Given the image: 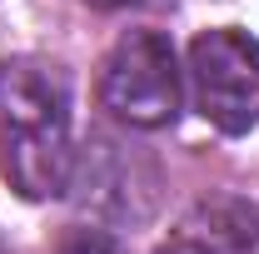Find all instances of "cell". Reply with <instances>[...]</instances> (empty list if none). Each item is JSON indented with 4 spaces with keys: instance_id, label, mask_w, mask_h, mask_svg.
Here are the masks:
<instances>
[{
    "instance_id": "6da1fadb",
    "label": "cell",
    "mask_w": 259,
    "mask_h": 254,
    "mask_svg": "<svg viewBox=\"0 0 259 254\" xmlns=\"http://www.w3.org/2000/svg\"><path fill=\"white\" fill-rule=\"evenodd\" d=\"M0 170L20 199L70 190V80L50 60H0Z\"/></svg>"
},
{
    "instance_id": "7a4b0ae2",
    "label": "cell",
    "mask_w": 259,
    "mask_h": 254,
    "mask_svg": "<svg viewBox=\"0 0 259 254\" xmlns=\"http://www.w3.org/2000/svg\"><path fill=\"white\" fill-rule=\"evenodd\" d=\"M100 100L115 120L160 130L180 115V65L160 30H130L115 40L100 70Z\"/></svg>"
},
{
    "instance_id": "3957f363",
    "label": "cell",
    "mask_w": 259,
    "mask_h": 254,
    "mask_svg": "<svg viewBox=\"0 0 259 254\" xmlns=\"http://www.w3.org/2000/svg\"><path fill=\"white\" fill-rule=\"evenodd\" d=\"M190 80L204 120L225 135L259 125V40L234 25L204 30L190 45Z\"/></svg>"
},
{
    "instance_id": "277c9868",
    "label": "cell",
    "mask_w": 259,
    "mask_h": 254,
    "mask_svg": "<svg viewBox=\"0 0 259 254\" xmlns=\"http://www.w3.org/2000/svg\"><path fill=\"white\" fill-rule=\"evenodd\" d=\"M60 254H125V249H120L110 234H100V229H75L60 244Z\"/></svg>"
},
{
    "instance_id": "5b68a950",
    "label": "cell",
    "mask_w": 259,
    "mask_h": 254,
    "mask_svg": "<svg viewBox=\"0 0 259 254\" xmlns=\"http://www.w3.org/2000/svg\"><path fill=\"white\" fill-rule=\"evenodd\" d=\"M160 254H214L209 244H194V239H175V244H164Z\"/></svg>"
},
{
    "instance_id": "8992f818",
    "label": "cell",
    "mask_w": 259,
    "mask_h": 254,
    "mask_svg": "<svg viewBox=\"0 0 259 254\" xmlns=\"http://www.w3.org/2000/svg\"><path fill=\"white\" fill-rule=\"evenodd\" d=\"M95 5H125V0H95Z\"/></svg>"
},
{
    "instance_id": "52a82bcc",
    "label": "cell",
    "mask_w": 259,
    "mask_h": 254,
    "mask_svg": "<svg viewBox=\"0 0 259 254\" xmlns=\"http://www.w3.org/2000/svg\"><path fill=\"white\" fill-rule=\"evenodd\" d=\"M0 254H5V249H0Z\"/></svg>"
}]
</instances>
